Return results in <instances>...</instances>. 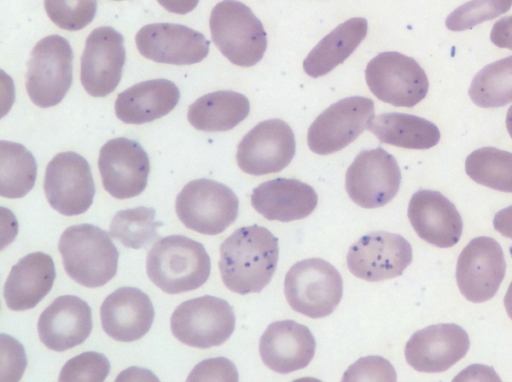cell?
<instances>
[{
    "label": "cell",
    "mask_w": 512,
    "mask_h": 382,
    "mask_svg": "<svg viewBox=\"0 0 512 382\" xmlns=\"http://www.w3.org/2000/svg\"><path fill=\"white\" fill-rule=\"evenodd\" d=\"M279 259L278 239L259 225L236 229L220 245L218 267L224 285L245 295L259 293L272 279Z\"/></svg>",
    "instance_id": "1"
},
{
    "label": "cell",
    "mask_w": 512,
    "mask_h": 382,
    "mask_svg": "<svg viewBox=\"0 0 512 382\" xmlns=\"http://www.w3.org/2000/svg\"><path fill=\"white\" fill-rule=\"evenodd\" d=\"M210 270V257L203 244L183 235L159 238L146 259L148 277L168 294L201 287L208 280Z\"/></svg>",
    "instance_id": "2"
},
{
    "label": "cell",
    "mask_w": 512,
    "mask_h": 382,
    "mask_svg": "<svg viewBox=\"0 0 512 382\" xmlns=\"http://www.w3.org/2000/svg\"><path fill=\"white\" fill-rule=\"evenodd\" d=\"M109 235L86 223L64 230L58 250L70 278L82 286L97 288L116 275L119 252Z\"/></svg>",
    "instance_id": "3"
},
{
    "label": "cell",
    "mask_w": 512,
    "mask_h": 382,
    "mask_svg": "<svg viewBox=\"0 0 512 382\" xmlns=\"http://www.w3.org/2000/svg\"><path fill=\"white\" fill-rule=\"evenodd\" d=\"M211 37L220 52L233 64H257L267 48L266 32L252 10L237 0H223L211 11Z\"/></svg>",
    "instance_id": "4"
},
{
    "label": "cell",
    "mask_w": 512,
    "mask_h": 382,
    "mask_svg": "<svg viewBox=\"0 0 512 382\" xmlns=\"http://www.w3.org/2000/svg\"><path fill=\"white\" fill-rule=\"evenodd\" d=\"M284 294L294 311L314 319L323 318L336 309L342 298V277L324 259H304L287 272Z\"/></svg>",
    "instance_id": "5"
},
{
    "label": "cell",
    "mask_w": 512,
    "mask_h": 382,
    "mask_svg": "<svg viewBox=\"0 0 512 382\" xmlns=\"http://www.w3.org/2000/svg\"><path fill=\"white\" fill-rule=\"evenodd\" d=\"M239 200L226 185L201 178L187 183L176 197L179 220L205 235L224 232L237 218Z\"/></svg>",
    "instance_id": "6"
},
{
    "label": "cell",
    "mask_w": 512,
    "mask_h": 382,
    "mask_svg": "<svg viewBox=\"0 0 512 382\" xmlns=\"http://www.w3.org/2000/svg\"><path fill=\"white\" fill-rule=\"evenodd\" d=\"M72 62L66 38L49 35L36 43L26 73V90L35 105L48 108L63 100L72 84Z\"/></svg>",
    "instance_id": "7"
},
{
    "label": "cell",
    "mask_w": 512,
    "mask_h": 382,
    "mask_svg": "<svg viewBox=\"0 0 512 382\" xmlns=\"http://www.w3.org/2000/svg\"><path fill=\"white\" fill-rule=\"evenodd\" d=\"M170 328L180 342L206 349L229 339L235 328V315L226 300L205 295L177 306L171 315Z\"/></svg>",
    "instance_id": "8"
},
{
    "label": "cell",
    "mask_w": 512,
    "mask_h": 382,
    "mask_svg": "<svg viewBox=\"0 0 512 382\" xmlns=\"http://www.w3.org/2000/svg\"><path fill=\"white\" fill-rule=\"evenodd\" d=\"M366 83L381 101L396 107H413L429 88L426 73L418 62L395 51L382 52L366 66Z\"/></svg>",
    "instance_id": "9"
},
{
    "label": "cell",
    "mask_w": 512,
    "mask_h": 382,
    "mask_svg": "<svg viewBox=\"0 0 512 382\" xmlns=\"http://www.w3.org/2000/svg\"><path fill=\"white\" fill-rule=\"evenodd\" d=\"M401 172L395 157L381 147L361 151L346 171L345 188L363 208L386 205L397 194Z\"/></svg>",
    "instance_id": "10"
},
{
    "label": "cell",
    "mask_w": 512,
    "mask_h": 382,
    "mask_svg": "<svg viewBox=\"0 0 512 382\" xmlns=\"http://www.w3.org/2000/svg\"><path fill=\"white\" fill-rule=\"evenodd\" d=\"M374 118V102L366 97L351 96L325 109L310 125L307 142L310 150L327 155L348 146Z\"/></svg>",
    "instance_id": "11"
},
{
    "label": "cell",
    "mask_w": 512,
    "mask_h": 382,
    "mask_svg": "<svg viewBox=\"0 0 512 382\" xmlns=\"http://www.w3.org/2000/svg\"><path fill=\"white\" fill-rule=\"evenodd\" d=\"M44 192L50 206L62 215L86 212L95 195L88 161L71 151L54 156L46 168Z\"/></svg>",
    "instance_id": "12"
},
{
    "label": "cell",
    "mask_w": 512,
    "mask_h": 382,
    "mask_svg": "<svg viewBox=\"0 0 512 382\" xmlns=\"http://www.w3.org/2000/svg\"><path fill=\"white\" fill-rule=\"evenodd\" d=\"M346 260L354 276L377 282L400 276L412 262V247L399 234L375 231L353 243Z\"/></svg>",
    "instance_id": "13"
},
{
    "label": "cell",
    "mask_w": 512,
    "mask_h": 382,
    "mask_svg": "<svg viewBox=\"0 0 512 382\" xmlns=\"http://www.w3.org/2000/svg\"><path fill=\"white\" fill-rule=\"evenodd\" d=\"M506 271L500 244L492 237L472 239L461 251L456 265V281L470 302L490 300L498 291Z\"/></svg>",
    "instance_id": "14"
},
{
    "label": "cell",
    "mask_w": 512,
    "mask_h": 382,
    "mask_svg": "<svg viewBox=\"0 0 512 382\" xmlns=\"http://www.w3.org/2000/svg\"><path fill=\"white\" fill-rule=\"evenodd\" d=\"M295 137L280 119H269L252 128L237 146L236 160L247 174L260 176L287 167L295 155Z\"/></svg>",
    "instance_id": "15"
},
{
    "label": "cell",
    "mask_w": 512,
    "mask_h": 382,
    "mask_svg": "<svg viewBox=\"0 0 512 382\" xmlns=\"http://www.w3.org/2000/svg\"><path fill=\"white\" fill-rule=\"evenodd\" d=\"M98 168L104 189L114 198L128 199L145 190L150 163L137 141L119 137L101 147Z\"/></svg>",
    "instance_id": "16"
},
{
    "label": "cell",
    "mask_w": 512,
    "mask_h": 382,
    "mask_svg": "<svg viewBox=\"0 0 512 382\" xmlns=\"http://www.w3.org/2000/svg\"><path fill=\"white\" fill-rule=\"evenodd\" d=\"M124 38L110 26L94 29L81 56L80 79L86 92L105 97L118 86L125 64Z\"/></svg>",
    "instance_id": "17"
},
{
    "label": "cell",
    "mask_w": 512,
    "mask_h": 382,
    "mask_svg": "<svg viewBox=\"0 0 512 382\" xmlns=\"http://www.w3.org/2000/svg\"><path fill=\"white\" fill-rule=\"evenodd\" d=\"M135 42L145 58L174 65L202 61L208 55L210 45L202 33L174 23L148 24L137 32Z\"/></svg>",
    "instance_id": "18"
},
{
    "label": "cell",
    "mask_w": 512,
    "mask_h": 382,
    "mask_svg": "<svg viewBox=\"0 0 512 382\" xmlns=\"http://www.w3.org/2000/svg\"><path fill=\"white\" fill-rule=\"evenodd\" d=\"M469 346V336L461 326L442 323L415 332L404 353L407 363L416 371L438 373L461 360Z\"/></svg>",
    "instance_id": "19"
},
{
    "label": "cell",
    "mask_w": 512,
    "mask_h": 382,
    "mask_svg": "<svg viewBox=\"0 0 512 382\" xmlns=\"http://www.w3.org/2000/svg\"><path fill=\"white\" fill-rule=\"evenodd\" d=\"M407 215L417 235L434 246L449 248L461 238L462 218L455 205L438 191L421 189L415 192Z\"/></svg>",
    "instance_id": "20"
},
{
    "label": "cell",
    "mask_w": 512,
    "mask_h": 382,
    "mask_svg": "<svg viewBox=\"0 0 512 382\" xmlns=\"http://www.w3.org/2000/svg\"><path fill=\"white\" fill-rule=\"evenodd\" d=\"M315 348L316 342L309 328L293 320L269 324L259 342L263 363L281 374L308 366L314 357Z\"/></svg>",
    "instance_id": "21"
},
{
    "label": "cell",
    "mask_w": 512,
    "mask_h": 382,
    "mask_svg": "<svg viewBox=\"0 0 512 382\" xmlns=\"http://www.w3.org/2000/svg\"><path fill=\"white\" fill-rule=\"evenodd\" d=\"M92 327L90 306L73 295L56 298L42 312L37 324L41 342L56 352L82 344L91 334Z\"/></svg>",
    "instance_id": "22"
},
{
    "label": "cell",
    "mask_w": 512,
    "mask_h": 382,
    "mask_svg": "<svg viewBox=\"0 0 512 382\" xmlns=\"http://www.w3.org/2000/svg\"><path fill=\"white\" fill-rule=\"evenodd\" d=\"M155 317L153 304L146 293L135 287H121L108 295L100 307L104 332L120 342L141 339Z\"/></svg>",
    "instance_id": "23"
},
{
    "label": "cell",
    "mask_w": 512,
    "mask_h": 382,
    "mask_svg": "<svg viewBox=\"0 0 512 382\" xmlns=\"http://www.w3.org/2000/svg\"><path fill=\"white\" fill-rule=\"evenodd\" d=\"M318 203L314 188L297 179L276 178L253 189L251 204L268 220L289 222L309 216Z\"/></svg>",
    "instance_id": "24"
},
{
    "label": "cell",
    "mask_w": 512,
    "mask_h": 382,
    "mask_svg": "<svg viewBox=\"0 0 512 382\" xmlns=\"http://www.w3.org/2000/svg\"><path fill=\"white\" fill-rule=\"evenodd\" d=\"M55 278L50 255L34 252L24 256L12 266L4 284L7 307L14 311L34 308L50 292Z\"/></svg>",
    "instance_id": "25"
},
{
    "label": "cell",
    "mask_w": 512,
    "mask_h": 382,
    "mask_svg": "<svg viewBox=\"0 0 512 382\" xmlns=\"http://www.w3.org/2000/svg\"><path fill=\"white\" fill-rule=\"evenodd\" d=\"M179 99L180 91L172 81L147 80L118 94L115 113L126 124H144L167 115Z\"/></svg>",
    "instance_id": "26"
},
{
    "label": "cell",
    "mask_w": 512,
    "mask_h": 382,
    "mask_svg": "<svg viewBox=\"0 0 512 382\" xmlns=\"http://www.w3.org/2000/svg\"><path fill=\"white\" fill-rule=\"evenodd\" d=\"M367 29V20L362 17L338 25L309 52L303 61L304 71L313 78L329 73L354 52Z\"/></svg>",
    "instance_id": "27"
},
{
    "label": "cell",
    "mask_w": 512,
    "mask_h": 382,
    "mask_svg": "<svg viewBox=\"0 0 512 382\" xmlns=\"http://www.w3.org/2000/svg\"><path fill=\"white\" fill-rule=\"evenodd\" d=\"M250 103L246 96L221 90L201 96L193 102L187 113L189 123L205 132L228 131L249 114Z\"/></svg>",
    "instance_id": "28"
},
{
    "label": "cell",
    "mask_w": 512,
    "mask_h": 382,
    "mask_svg": "<svg viewBox=\"0 0 512 382\" xmlns=\"http://www.w3.org/2000/svg\"><path fill=\"white\" fill-rule=\"evenodd\" d=\"M367 130L380 142L406 149H429L440 140V131L435 124L405 113L392 112L374 116Z\"/></svg>",
    "instance_id": "29"
},
{
    "label": "cell",
    "mask_w": 512,
    "mask_h": 382,
    "mask_svg": "<svg viewBox=\"0 0 512 382\" xmlns=\"http://www.w3.org/2000/svg\"><path fill=\"white\" fill-rule=\"evenodd\" d=\"M37 163L22 144L0 141V195L16 199L24 197L34 187Z\"/></svg>",
    "instance_id": "30"
},
{
    "label": "cell",
    "mask_w": 512,
    "mask_h": 382,
    "mask_svg": "<svg viewBox=\"0 0 512 382\" xmlns=\"http://www.w3.org/2000/svg\"><path fill=\"white\" fill-rule=\"evenodd\" d=\"M469 96L482 108H497L512 102V56L483 67L472 79Z\"/></svg>",
    "instance_id": "31"
},
{
    "label": "cell",
    "mask_w": 512,
    "mask_h": 382,
    "mask_svg": "<svg viewBox=\"0 0 512 382\" xmlns=\"http://www.w3.org/2000/svg\"><path fill=\"white\" fill-rule=\"evenodd\" d=\"M465 171L480 185L512 193L511 152L494 147L479 148L467 156Z\"/></svg>",
    "instance_id": "32"
},
{
    "label": "cell",
    "mask_w": 512,
    "mask_h": 382,
    "mask_svg": "<svg viewBox=\"0 0 512 382\" xmlns=\"http://www.w3.org/2000/svg\"><path fill=\"white\" fill-rule=\"evenodd\" d=\"M155 214L153 208L144 206L120 210L112 218L109 234L127 248L146 247L159 239L156 229L163 225Z\"/></svg>",
    "instance_id": "33"
},
{
    "label": "cell",
    "mask_w": 512,
    "mask_h": 382,
    "mask_svg": "<svg viewBox=\"0 0 512 382\" xmlns=\"http://www.w3.org/2000/svg\"><path fill=\"white\" fill-rule=\"evenodd\" d=\"M511 6L512 0H471L451 12L445 25L451 31L471 29L506 13Z\"/></svg>",
    "instance_id": "34"
},
{
    "label": "cell",
    "mask_w": 512,
    "mask_h": 382,
    "mask_svg": "<svg viewBox=\"0 0 512 382\" xmlns=\"http://www.w3.org/2000/svg\"><path fill=\"white\" fill-rule=\"evenodd\" d=\"M98 0H44L50 20L59 28L77 31L86 27L95 17Z\"/></svg>",
    "instance_id": "35"
},
{
    "label": "cell",
    "mask_w": 512,
    "mask_h": 382,
    "mask_svg": "<svg viewBox=\"0 0 512 382\" xmlns=\"http://www.w3.org/2000/svg\"><path fill=\"white\" fill-rule=\"evenodd\" d=\"M110 372V362L104 354L89 351L68 360L59 374V381L102 382Z\"/></svg>",
    "instance_id": "36"
},
{
    "label": "cell",
    "mask_w": 512,
    "mask_h": 382,
    "mask_svg": "<svg viewBox=\"0 0 512 382\" xmlns=\"http://www.w3.org/2000/svg\"><path fill=\"white\" fill-rule=\"evenodd\" d=\"M344 381H395L393 366L383 357L360 358L343 375Z\"/></svg>",
    "instance_id": "37"
},
{
    "label": "cell",
    "mask_w": 512,
    "mask_h": 382,
    "mask_svg": "<svg viewBox=\"0 0 512 382\" xmlns=\"http://www.w3.org/2000/svg\"><path fill=\"white\" fill-rule=\"evenodd\" d=\"M207 380L237 381L238 373L234 364L226 358L207 359L194 367L188 381Z\"/></svg>",
    "instance_id": "38"
},
{
    "label": "cell",
    "mask_w": 512,
    "mask_h": 382,
    "mask_svg": "<svg viewBox=\"0 0 512 382\" xmlns=\"http://www.w3.org/2000/svg\"><path fill=\"white\" fill-rule=\"evenodd\" d=\"M490 40L499 48L512 50V15L499 19L493 25Z\"/></svg>",
    "instance_id": "39"
},
{
    "label": "cell",
    "mask_w": 512,
    "mask_h": 382,
    "mask_svg": "<svg viewBox=\"0 0 512 382\" xmlns=\"http://www.w3.org/2000/svg\"><path fill=\"white\" fill-rule=\"evenodd\" d=\"M493 226L501 235L512 239V205L495 214Z\"/></svg>",
    "instance_id": "40"
},
{
    "label": "cell",
    "mask_w": 512,
    "mask_h": 382,
    "mask_svg": "<svg viewBox=\"0 0 512 382\" xmlns=\"http://www.w3.org/2000/svg\"><path fill=\"white\" fill-rule=\"evenodd\" d=\"M167 11L176 14L191 12L198 5L199 0H157Z\"/></svg>",
    "instance_id": "41"
},
{
    "label": "cell",
    "mask_w": 512,
    "mask_h": 382,
    "mask_svg": "<svg viewBox=\"0 0 512 382\" xmlns=\"http://www.w3.org/2000/svg\"><path fill=\"white\" fill-rule=\"evenodd\" d=\"M504 306L510 319L512 320V282L510 283L504 297Z\"/></svg>",
    "instance_id": "42"
},
{
    "label": "cell",
    "mask_w": 512,
    "mask_h": 382,
    "mask_svg": "<svg viewBox=\"0 0 512 382\" xmlns=\"http://www.w3.org/2000/svg\"><path fill=\"white\" fill-rule=\"evenodd\" d=\"M506 128L512 138V105L509 107L506 115Z\"/></svg>",
    "instance_id": "43"
},
{
    "label": "cell",
    "mask_w": 512,
    "mask_h": 382,
    "mask_svg": "<svg viewBox=\"0 0 512 382\" xmlns=\"http://www.w3.org/2000/svg\"><path fill=\"white\" fill-rule=\"evenodd\" d=\"M115 1H121V0H115Z\"/></svg>",
    "instance_id": "44"
}]
</instances>
